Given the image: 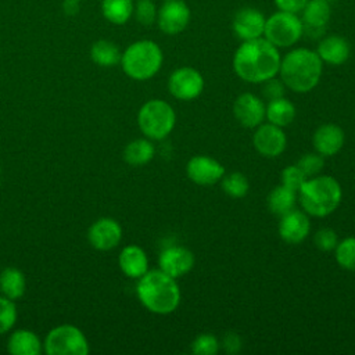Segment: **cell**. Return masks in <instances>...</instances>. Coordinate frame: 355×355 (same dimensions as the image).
<instances>
[{
    "mask_svg": "<svg viewBox=\"0 0 355 355\" xmlns=\"http://www.w3.org/2000/svg\"><path fill=\"white\" fill-rule=\"evenodd\" d=\"M280 53L269 40L257 37L244 40L233 55L236 75L248 83H263L280 69Z\"/></svg>",
    "mask_w": 355,
    "mask_h": 355,
    "instance_id": "cell-1",
    "label": "cell"
},
{
    "mask_svg": "<svg viewBox=\"0 0 355 355\" xmlns=\"http://www.w3.org/2000/svg\"><path fill=\"white\" fill-rule=\"evenodd\" d=\"M136 294L141 305L157 315H169L180 304V288L176 279L161 269L147 270L139 277Z\"/></svg>",
    "mask_w": 355,
    "mask_h": 355,
    "instance_id": "cell-2",
    "label": "cell"
},
{
    "mask_svg": "<svg viewBox=\"0 0 355 355\" xmlns=\"http://www.w3.org/2000/svg\"><path fill=\"white\" fill-rule=\"evenodd\" d=\"M323 61L316 51L309 49H294L280 61V79L284 86L295 93L313 90L322 76Z\"/></svg>",
    "mask_w": 355,
    "mask_h": 355,
    "instance_id": "cell-3",
    "label": "cell"
},
{
    "mask_svg": "<svg viewBox=\"0 0 355 355\" xmlns=\"http://www.w3.org/2000/svg\"><path fill=\"white\" fill-rule=\"evenodd\" d=\"M297 194L302 209L308 215L324 218L338 208L343 189L333 176L316 175L308 178Z\"/></svg>",
    "mask_w": 355,
    "mask_h": 355,
    "instance_id": "cell-4",
    "label": "cell"
},
{
    "mask_svg": "<svg viewBox=\"0 0 355 355\" xmlns=\"http://www.w3.org/2000/svg\"><path fill=\"white\" fill-rule=\"evenodd\" d=\"M164 55L161 47L148 39L129 44L121 57L123 72L135 80L151 79L162 67Z\"/></svg>",
    "mask_w": 355,
    "mask_h": 355,
    "instance_id": "cell-5",
    "label": "cell"
},
{
    "mask_svg": "<svg viewBox=\"0 0 355 355\" xmlns=\"http://www.w3.org/2000/svg\"><path fill=\"white\" fill-rule=\"evenodd\" d=\"M176 123L173 107L159 98L146 101L137 112V125L150 140H162L169 136Z\"/></svg>",
    "mask_w": 355,
    "mask_h": 355,
    "instance_id": "cell-6",
    "label": "cell"
},
{
    "mask_svg": "<svg viewBox=\"0 0 355 355\" xmlns=\"http://www.w3.org/2000/svg\"><path fill=\"white\" fill-rule=\"evenodd\" d=\"M89 351L85 333L73 324L55 326L44 338V352L47 355H86Z\"/></svg>",
    "mask_w": 355,
    "mask_h": 355,
    "instance_id": "cell-7",
    "label": "cell"
},
{
    "mask_svg": "<svg viewBox=\"0 0 355 355\" xmlns=\"http://www.w3.org/2000/svg\"><path fill=\"white\" fill-rule=\"evenodd\" d=\"M302 33V21L294 12L279 10L265 21V39L277 49L295 44L301 39Z\"/></svg>",
    "mask_w": 355,
    "mask_h": 355,
    "instance_id": "cell-8",
    "label": "cell"
},
{
    "mask_svg": "<svg viewBox=\"0 0 355 355\" xmlns=\"http://www.w3.org/2000/svg\"><path fill=\"white\" fill-rule=\"evenodd\" d=\"M205 86L202 75L193 67H180L175 69L168 79V90L172 97L180 101L197 98Z\"/></svg>",
    "mask_w": 355,
    "mask_h": 355,
    "instance_id": "cell-9",
    "label": "cell"
},
{
    "mask_svg": "<svg viewBox=\"0 0 355 355\" xmlns=\"http://www.w3.org/2000/svg\"><path fill=\"white\" fill-rule=\"evenodd\" d=\"M225 166L212 157L194 155L186 165L187 178L200 186H212L225 176Z\"/></svg>",
    "mask_w": 355,
    "mask_h": 355,
    "instance_id": "cell-10",
    "label": "cell"
},
{
    "mask_svg": "<svg viewBox=\"0 0 355 355\" xmlns=\"http://www.w3.org/2000/svg\"><path fill=\"white\" fill-rule=\"evenodd\" d=\"M190 22V8L183 0H168L157 12L158 28L166 35H178Z\"/></svg>",
    "mask_w": 355,
    "mask_h": 355,
    "instance_id": "cell-11",
    "label": "cell"
},
{
    "mask_svg": "<svg viewBox=\"0 0 355 355\" xmlns=\"http://www.w3.org/2000/svg\"><path fill=\"white\" fill-rule=\"evenodd\" d=\"M252 144L261 155L266 158H275L286 150L287 137L283 132V128L268 122L257 126V130L252 136Z\"/></svg>",
    "mask_w": 355,
    "mask_h": 355,
    "instance_id": "cell-12",
    "label": "cell"
},
{
    "mask_svg": "<svg viewBox=\"0 0 355 355\" xmlns=\"http://www.w3.org/2000/svg\"><path fill=\"white\" fill-rule=\"evenodd\" d=\"M266 105L254 93H243L233 103V115L236 121L248 129L259 126L265 119Z\"/></svg>",
    "mask_w": 355,
    "mask_h": 355,
    "instance_id": "cell-13",
    "label": "cell"
},
{
    "mask_svg": "<svg viewBox=\"0 0 355 355\" xmlns=\"http://www.w3.org/2000/svg\"><path fill=\"white\" fill-rule=\"evenodd\" d=\"M122 239V227L112 218H100L87 230V240L98 251L115 248Z\"/></svg>",
    "mask_w": 355,
    "mask_h": 355,
    "instance_id": "cell-14",
    "label": "cell"
},
{
    "mask_svg": "<svg viewBox=\"0 0 355 355\" xmlns=\"http://www.w3.org/2000/svg\"><path fill=\"white\" fill-rule=\"evenodd\" d=\"M194 254L182 245H171L161 251L158 257V269L178 279L189 273L194 266Z\"/></svg>",
    "mask_w": 355,
    "mask_h": 355,
    "instance_id": "cell-15",
    "label": "cell"
},
{
    "mask_svg": "<svg viewBox=\"0 0 355 355\" xmlns=\"http://www.w3.org/2000/svg\"><path fill=\"white\" fill-rule=\"evenodd\" d=\"M279 236L288 244L302 243L311 232L309 215L305 211L291 209L280 216L277 226Z\"/></svg>",
    "mask_w": 355,
    "mask_h": 355,
    "instance_id": "cell-16",
    "label": "cell"
},
{
    "mask_svg": "<svg viewBox=\"0 0 355 355\" xmlns=\"http://www.w3.org/2000/svg\"><path fill=\"white\" fill-rule=\"evenodd\" d=\"M265 21L266 19L259 10L252 7L240 8L233 18V32L243 42L261 37L263 35Z\"/></svg>",
    "mask_w": 355,
    "mask_h": 355,
    "instance_id": "cell-17",
    "label": "cell"
},
{
    "mask_svg": "<svg viewBox=\"0 0 355 355\" xmlns=\"http://www.w3.org/2000/svg\"><path fill=\"white\" fill-rule=\"evenodd\" d=\"M330 19V6L327 0H308L302 8L304 32L316 39L324 33V28Z\"/></svg>",
    "mask_w": 355,
    "mask_h": 355,
    "instance_id": "cell-18",
    "label": "cell"
},
{
    "mask_svg": "<svg viewBox=\"0 0 355 355\" xmlns=\"http://www.w3.org/2000/svg\"><path fill=\"white\" fill-rule=\"evenodd\" d=\"M345 135L344 130L336 123L320 125L312 136V144L318 154L323 157L336 155L344 146Z\"/></svg>",
    "mask_w": 355,
    "mask_h": 355,
    "instance_id": "cell-19",
    "label": "cell"
},
{
    "mask_svg": "<svg viewBox=\"0 0 355 355\" xmlns=\"http://www.w3.org/2000/svg\"><path fill=\"white\" fill-rule=\"evenodd\" d=\"M118 265L125 276L130 279H139L148 270V258L141 247L129 244L119 252Z\"/></svg>",
    "mask_w": 355,
    "mask_h": 355,
    "instance_id": "cell-20",
    "label": "cell"
},
{
    "mask_svg": "<svg viewBox=\"0 0 355 355\" xmlns=\"http://www.w3.org/2000/svg\"><path fill=\"white\" fill-rule=\"evenodd\" d=\"M316 53L323 62L330 65H343L349 58L351 46L345 37L330 35L319 42Z\"/></svg>",
    "mask_w": 355,
    "mask_h": 355,
    "instance_id": "cell-21",
    "label": "cell"
},
{
    "mask_svg": "<svg viewBox=\"0 0 355 355\" xmlns=\"http://www.w3.org/2000/svg\"><path fill=\"white\" fill-rule=\"evenodd\" d=\"M7 351L11 355H39L42 352V341L32 330L19 329L8 337Z\"/></svg>",
    "mask_w": 355,
    "mask_h": 355,
    "instance_id": "cell-22",
    "label": "cell"
},
{
    "mask_svg": "<svg viewBox=\"0 0 355 355\" xmlns=\"http://www.w3.org/2000/svg\"><path fill=\"white\" fill-rule=\"evenodd\" d=\"M155 155V147L150 139H135L123 148V159L132 166L148 164Z\"/></svg>",
    "mask_w": 355,
    "mask_h": 355,
    "instance_id": "cell-23",
    "label": "cell"
},
{
    "mask_svg": "<svg viewBox=\"0 0 355 355\" xmlns=\"http://www.w3.org/2000/svg\"><path fill=\"white\" fill-rule=\"evenodd\" d=\"M26 282L24 273L14 266H7L0 272V291L10 300H18L24 295Z\"/></svg>",
    "mask_w": 355,
    "mask_h": 355,
    "instance_id": "cell-24",
    "label": "cell"
},
{
    "mask_svg": "<svg viewBox=\"0 0 355 355\" xmlns=\"http://www.w3.org/2000/svg\"><path fill=\"white\" fill-rule=\"evenodd\" d=\"M265 118L276 126L286 128L295 118V107L284 96L279 97V98H275V100H270L266 105Z\"/></svg>",
    "mask_w": 355,
    "mask_h": 355,
    "instance_id": "cell-25",
    "label": "cell"
},
{
    "mask_svg": "<svg viewBox=\"0 0 355 355\" xmlns=\"http://www.w3.org/2000/svg\"><path fill=\"white\" fill-rule=\"evenodd\" d=\"M121 57L122 53L119 47L107 39H98L90 47V58L98 67H114L121 62Z\"/></svg>",
    "mask_w": 355,
    "mask_h": 355,
    "instance_id": "cell-26",
    "label": "cell"
},
{
    "mask_svg": "<svg viewBox=\"0 0 355 355\" xmlns=\"http://www.w3.org/2000/svg\"><path fill=\"white\" fill-rule=\"evenodd\" d=\"M297 202V193L293 191L291 189L283 186L282 183L279 186H276L266 198V205L268 209L277 215L282 216L287 212H290L291 209H294Z\"/></svg>",
    "mask_w": 355,
    "mask_h": 355,
    "instance_id": "cell-27",
    "label": "cell"
},
{
    "mask_svg": "<svg viewBox=\"0 0 355 355\" xmlns=\"http://www.w3.org/2000/svg\"><path fill=\"white\" fill-rule=\"evenodd\" d=\"M133 0H101V14L114 25L126 24L133 15Z\"/></svg>",
    "mask_w": 355,
    "mask_h": 355,
    "instance_id": "cell-28",
    "label": "cell"
},
{
    "mask_svg": "<svg viewBox=\"0 0 355 355\" xmlns=\"http://www.w3.org/2000/svg\"><path fill=\"white\" fill-rule=\"evenodd\" d=\"M222 189L229 197L243 198L248 194L250 182L244 173L232 172L222 178Z\"/></svg>",
    "mask_w": 355,
    "mask_h": 355,
    "instance_id": "cell-29",
    "label": "cell"
},
{
    "mask_svg": "<svg viewBox=\"0 0 355 355\" xmlns=\"http://www.w3.org/2000/svg\"><path fill=\"white\" fill-rule=\"evenodd\" d=\"M334 258L343 269L355 272V237H345L338 241L334 248Z\"/></svg>",
    "mask_w": 355,
    "mask_h": 355,
    "instance_id": "cell-30",
    "label": "cell"
},
{
    "mask_svg": "<svg viewBox=\"0 0 355 355\" xmlns=\"http://www.w3.org/2000/svg\"><path fill=\"white\" fill-rule=\"evenodd\" d=\"M220 343L216 336L204 333L197 336L191 343V352L196 355H215L219 351Z\"/></svg>",
    "mask_w": 355,
    "mask_h": 355,
    "instance_id": "cell-31",
    "label": "cell"
},
{
    "mask_svg": "<svg viewBox=\"0 0 355 355\" xmlns=\"http://www.w3.org/2000/svg\"><path fill=\"white\" fill-rule=\"evenodd\" d=\"M17 320V308L12 300L0 295V334L11 330Z\"/></svg>",
    "mask_w": 355,
    "mask_h": 355,
    "instance_id": "cell-32",
    "label": "cell"
},
{
    "mask_svg": "<svg viewBox=\"0 0 355 355\" xmlns=\"http://www.w3.org/2000/svg\"><path fill=\"white\" fill-rule=\"evenodd\" d=\"M297 166L305 173L306 178H312L320 173V171L324 166V159L323 155L318 153H308L298 159Z\"/></svg>",
    "mask_w": 355,
    "mask_h": 355,
    "instance_id": "cell-33",
    "label": "cell"
},
{
    "mask_svg": "<svg viewBox=\"0 0 355 355\" xmlns=\"http://www.w3.org/2000/svg\"><path fill=\"white\" fill-rule=\"evenodd\" d=\"M308 178L305 176V173L295 165H288L286 166L282 173H280V182L283 186L291 189L293 191L298 193V190L301 189V186L305 183Z\"/></svg>",
    "mask_w": 355,
    "mask_h": 355,
    "instance_id": "cell-34",
    "label": "cell"
},
{
    "mask_svg": "<svg viewBox=\"0 0 355 355\" xmlns=\"http://www.w3.org/2000/svg\"><path fill=\"white\" fill-rule=\"evenodd\" d=\"M157 8L151 0H137L133 8L136 21L144 26H148L157 21Z\"/></svg>",
    "mask_w": 355,
    "mask_h": 355,
    "instance_id": "cell-35",
    "label": "cell"
},
{
    "mask_svg": "<svg viewBox=\"0 0 355 355\" xmlns=\"http://www.w3.org/2000/svg\"><path fill=\"white\" fill-rule=\"evenodd\" d=\"M313 243L320 251H333L338 243V236L333 229L322 227L315 233Z\"/></svg>",
    "mask_w": 355,
    "mask_h": 355,
    "instance_id": "cell-36",
    "label": "cell"
},
{
    "mask_svg": "<svg viewBox=\"0 0 355 355\" xmlns=\"http://www.w3.org/2000/svg\"><path fill=\"white\" fill-rule=\"evenodd\" d=\"M284 92H286V86H284L283 80L277 79L276 76L263 82L262 93H263V97L269 101L275 100V98H279V97H283Z\"/></svg>",
    "mask_w": 355,
    "mask_h": 355,
    "instance_id": "cell-37",
    "label": "cell"
},
{
    "mask_svg": "<svg viewBox=\"0 0 355 355\" xmlns=\"http://www.w3.org/2000/svg\"><path fill=\"white\" fill-rule=\"evenodd\" d=\"M222 348L227 354H237L241 349V338L237 333L229 331L223 336V340L220 343Z\"/></svg>",
    "mask_w": 355,
    "mask_h": 355,
    "instance_id": "cell-38",
    "label": "cell"
},
{
    "mask_svg": "<svg viewBox=\"0 0 355 355\" xmlns=\"http://www.w3.org/2000/svg\"><path fill=\"white\" fill-rule=\"evenodd\" d=\"M275 3L279 7V10L295 14L298 11H302L308 0H275Z\"/></svg>",
    "mask_w": 355,
    "mask_h": 355,
    "instance_id": "cell-39",
    "label": "cell"
},
{
    "mask_svg": "<svg viewBox=\"0 0 355 355\" xmlns=\"http://www.w3.org/2000/svg\"><path fill=\"white\" fill-rule=\"evenodd\" d=\"M82 0H62V11L68 17H73L80 10Z\"/></svg>",
    "mask_w": 355,
    "mask_h": 355,
    "instance_id": "cell-40",
    "label": "cell"
},
{
    "mask_svg": "<svg viewBox=\"0 0 355 355\" xmlns=\"http://www.w3.org/2000/svg\"><path fill=\"white\" fill-rule=\"evenodd\" d=\"M164 1H168V0H164Z\"/></svg>",
    "mask_w": 355,
    "mask_h": 355,
    "instance_id": "cell-41",
    "label": "cell"
}]
</instances>
